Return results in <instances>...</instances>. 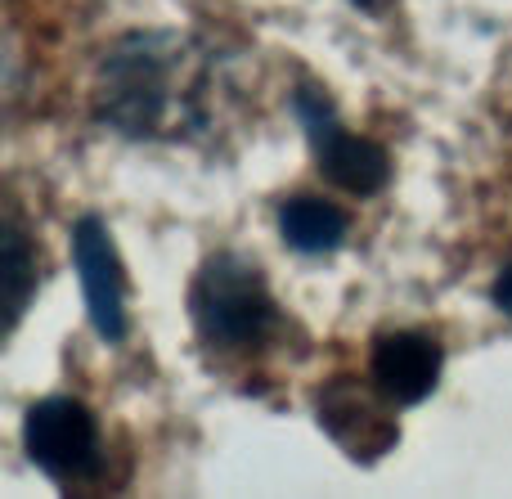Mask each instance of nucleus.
<instances>
[{"mask_svg":"<svg viewBox=\"0 0 512 499\" xmlns=\"http://www.w3.org/2000/svg\"><path fill=\"white\" fill-rule=\"evenodd\" d=\"M23 450L59 491L90 482L104 468V437L86 401L45 396L23 414Z\"/></svg>","mask_w":512,"mask_h":499,"instance_id":"obj_4","label":"nucleus"},{"mask_svg":"<svg viewBox=\"0 0 512 499\" xmlns=\"http://www.w3.org/2000/svg\"><path fill=\"white\" fill-rule=\"evenodd\" d=\"M441 369H445L441 342L423 329H396L373 342L369 378L396 410L423 405L441 387Z\"/></svg>","mask_w":512,"mask_h":499,"instance_id":"obj_7","label":"nucleus"},{"mask_svg":"<svg viewBox=\"0 0 512 499\" xmlns=\"http://www.w3.org/2000/svg\"><path fill=\"white\" fill-rule=\"evenodd\" d=\"M292 113H297L301 131L310 140V153H315V171L328 180V185L346 189V194H378L391 180V158L382 144L364 140V135H351L342 122H337V108L315 81H297L292 90Z\"/></svg>","mask_w":512,"mask_h":499,"instance_id":"obj_3","label":"nucleus"},{"mask_svg":"<svg viewBox=\"0 0 512 499\" xmlns=\"http://www.w3.org/2000/svg\"><path fill=\"white\" fill-rule=\"evenodd\" d=\"M32 297H36V248L27 239L23 221L9 216V225H5V302H9L5 324L9 329H18Z\"/></svg>","mask_w":512,"mask_h":499,"instance_id":"obj_9","label":"nucleus"},{"mask_svg":"<svg viewBox=\"0 0 512 499\" xmlns=\"http://www.w3.org/2000/svg\"><path fill=\"white\" fill-rule=\"evenodd\" d=\"M315 419L333 437V446L346 459H355V464H378L400 441L396 405L373 387V378H369V387L355 383V378L324 383L315 392Z\"/></svg>","mask_w":512,"mask_h":499,"instance_id":"obj_5","label":"nucleus"},{"mask_svg":"<svg viewBox=\"0 0 512 499\" xmlns=\"http://www.w3.org/2000/svg\"><path fill=\"white\" fill-rule=\"evenodd\" d=\"M355 9H364V14H387V9H396L400 0H351Z\"/></svg>","mask_w":512,"mask_h":499,"instance_id":"obj_11","label":"nucleus"},{"mask_svg":"<svg viewBox=\"0 0 512 499\" xmlns=\"http://www.w3.org/2000/svg\"><path fill=\"white\" fill-rule=\"evenodd\" d=\"M72 266L81 279V297H86V315L104 342L126 338V275L117 261L113 234L99 216H81L72 225Z\"/></svg>","mask_w":512,"mask_h":499,"instance_id":"obj_6","label":"nucleus"},{"mask_svg":"<svg viewBox=\"0 0 512 499\" xmlns=\"http://www.w3.org/2000/svg\"><path fill=\"white\" fill-rule=\"evenodd\" d=\"M234 86L216 45L194 32H131L95 72V117L108 131L144 144L203 140L216 131Z\"/></svg>","mask_w":512,"mask_h":499,"instance_id":"obj_1","label":"nucleus"},{"mask_svg":"<svg viewBox=\"0 0 512 499\" xmlns=\"http://www.w3.org/2000/svg\"><path fill=\"white\" fill-rule=\"evenodd\" d=\"M490 302H495V306H499V311H504V315H508V320H512V261H508V266H504V270H499L495 288H490Z\"/></svg>","mask_w":512,"mask_h":499,"instance_id":"obj_10","label":"nucleus"},{"mask_svg":"<svg viewBox=\"0 0 512 499\" xmlns=\"http://www.w3.org/2000/svg\"><path fill=\"white\" fill-rule=\"evenodd\" d=\"M189 315L203 351L216 360H252L288 329L265 270L239 252H212L198 266L189 284Z\"/></svg>","mask_w":512,"mask_h":499,"instance_id":"obj_2","label":"nucleus"},{"mask_svg":"<svg viewBox=\"0 0 512 499\" xmlns=\"http://www.w3.org/2000/svg\"><path fill=\"white\" fill-rule=\"evenodd\" d=\"M351 234V216L315 194H297L279 207V239L301 257H328Z\"/></svg>","mask_w":512,"mask_h":499,"instance_id":"obj_8","label":"nucleus"}]
</instances>
